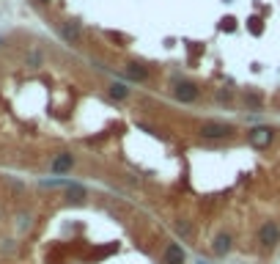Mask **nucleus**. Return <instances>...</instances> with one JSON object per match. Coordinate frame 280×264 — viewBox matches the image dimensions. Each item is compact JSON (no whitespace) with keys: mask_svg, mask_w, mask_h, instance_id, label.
<instances>
[{"mask_svg":"<svg viewBox=\"0 0 280 264\" xmlns=\"http://www.w3.org/2000/svg\"><path fill=\"white\" fill-rule=\"evenodd\" d=\"M258 242L264 245V248H275V245L280 242V226L272 220H266L264 226L258 229Z\"/></svg>","mask_w":280,"mask_h":264,"instance_id":"nucleus-1","label":"nucleus"},{"mask_svg":"<svg viewBox=\"0 0 280 264\" xmlns=\"http://www.w3.org/2000/svg\"><path fill=\"white\" fill-rule=\"evenodd\" d=\"M201 135L203 138H228V135H233V127L231 124H220V121H206V124L201 127Z\"/></svg>","mask_w":280,"mask_h":264,"instance_id":"nucleus-2","label":"nucleus"},{"mask_svg":"<svg viewBox=\"0 0 280 264\" xmlns=\"http://www.w3.org/2000/svg\"><path fill=\"white\" fill-rule=\"evenodd\" d=\"M275 138V130H269V127H256V130H250V143L258 149H266L269 143H272Z\"/></svg>","mask_w":280,"mask_h":264,"instance_id":"nucleus-3","label":"nucleus"},{"mask_svg":"<svg viewBox=\"0 0 280 264\" xmlns=\"http://www.w3.org/2000/svg\"><path fill=\"white\" fill-rule=\"evenodd\" d=\"M173 97L179 99V102H192V99L198 97V85L195 83H179L173 88Z\"/></svg>","mask_w":280,"mask_h":264,"instance_id":"nucleus-4","label":"nucleus"},{"mask_svg":"<svg viewBox=\"0 0 280 264\" xmlns=\"http://www.w3.org/2000/svg\"><path fill=\"white\" fill-rule=\"evenodd\" d=\"M231 248H233L231 234H217V237H214V242H211V253H214V256H225V253H231Z\"/></svg>","mask_w":280,"mask_h":264,"instance_id":"nucleus-5","label":"nucleus"},{"mask_svg":"<svg viewBox=\"0 0 280 264\" xmlns=\"http://www.w3.org/2000/svg\"><path fill=\"white\" fill-rule=\"evenodd\" d=\"M165 264H184V250H182V245H176V242L168 245V250H165Z\"/></svg>","mask_w":280,"mask_h":264,"instance_id":"nucleus-6","label":"nucleus"},{"mask_svg":"<svg viewBox=\"0 0 280 264\" xmlns=\"http://www.w3.org/2000/svg\"><path fill=\"white\" fill-rule=\"evenodd\" d=\"M124 75L129 77V80H138V83H140V80H146V77H148V69H146V66H140V63H126Z\"/></svg>","mask_w":280,"mask_h":264,"instance_id":"nucleus-7","label":"nucleus"},{"mask_svg":"<svg viewBox=\"0 0 280 264\" xmlns=\"http://www.w3.org/2000/svg\"><path fill=\"white\" fill-rule=\"evenodd\" d=\"M71 165H74V157H71L69 152H63L61 157H55V162H52V171H55V174H66Z\"/></svg>","mask_w":280,"mask_h":264,"instance_id":"nucleus-8","label":"nucleus"},{"mask_svg":"<svg viewBox=\"0 0 280 264\" xmlns=\"http://www.w3.org/2000/svg\"><path fill=\"white\" fill-rule=\"evenodd\" d=\"M61 36L63 39H69V42H77L80 39V25L77 22H66V25H61Z\"/></svg>","mask_w":280,"mask_h":264,"instance_id":"nucleus-9","label":"nucleus"},{"mask_svg":"<svg viewBox=\"0 0 280 264\" xmlns=\"http://www.w3.org/2000/svg\"><path fill=\"white\" fill-rule=\"evenodd\" d=\"M110 97L113 99H126V97H129V88H126V85H121V83H113L110 85Z\"/></svg>","mask_w":280,"mask_h":264,"instance_id":"nucleus-10","label":"nucleus"},{"mask_svg":"<svg viewBox=\"0 0 280 264\" xmlns=\"http://www.w3.org/2000/svg\"><path fill=\"white\" fill-rule=\"evenodd\" d=\"M220 30H225V33L236 30V20H233V17H223V22H220Z\"/></svg>","mask_w":280,"mask_h":264,"instance_id":"nucleus-11","label":"nucleus"},{"mask_svg":"<svg viewBox=\"0 0 280 264\" xmlns=\"http://www.w3.org/2000/svg\"><path fill=\"white\" fill-rule=\"evenodd\" d=\"M250 33H264V22H261L258 17H253L250 20Z\"/></svg>","mask_w":280,"mask_h":264,"instance_id":"nucleus-12","label":"nucleus"},{"mask_svg":"<svg viewBox=\"0 0 280 264\" xmlns=\"http://www.w3.org/2000/svg\"><path fill=\"white\" fill-rule=\"evenodd\" d=\"M42 3H49V0H42Z\"/></svg>","mask_w":280,"mask_h":264,"instance_id":"nucleus-13","label":"nucleus"}]
</instances>
